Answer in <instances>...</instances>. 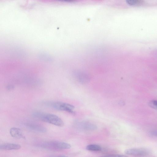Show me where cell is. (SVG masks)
I'll return each mask as SVG.
<instances>
[{
  "label": "cell",
  "mask_w": 157,
  "mask_h": 157,
  "mask_svg": "<svg viewBox=\"0 0 157 157\" xmlns=\"http://www.w3.org/2000/svg\"><path fill=\"white\" fill-rule=\"evenodd\" d=\"M74 75L76 80L82 84H85L87 83L90 81L89 76L85 73L77 71L74 73Z\"/></svg>",
  "instance_id": "obj_6"
},
{
  "label": "cell",
  "mask_w": 157,
  "mask_h": 157,
  "mask_svg": "<svg viewBox=\"0 0 157 157\" xmlns=\"http://www.w3.org/2000/svg\"><path fill=\"white\" fill-rule=\"evenodd\" d=\"M86 150L91 151H99L101 150V147L97 144H90L86 147Z\"/></svg>",
  "instance_id": "obj_10"
},
{
  "label": "cell",
  "mask_w": 157,
  "mask_h": 157,
  "mask_svg": "<svg viewBox=\"0 0 157 157\" xmlns=\"http://www.w3.org/2000/svg\"><path fill=\"white\" fill-rule=\"evenodd\" d=\"M151 134L156 137H157V130L152 131L150 132Z\"/></svg>",
  "instance_id": "obj_14"
},
{
  "label": "cell",
  "mask_w": 157,
  "mask_h": 157,
  "mask_svg": "<svg viewBox=\"0 0 157 157\" xmlns=\"http://www.w3.org/2000/svg\"><path fill=\"white\" fill-rule=\"evenodd\" d=\"M149 105L151 108L157 110V100H152L149 102Z\"/></svg>",
  "instance_id": "obj_11"
},
{
  "label": "cell",
  "mask_w": 157,
  "mask_h": 157,
  "mask_svg": "<svg viewBox=\"0 0 157 157\" xmlns=\"http://www.w3.org/2000/svg\"><path fill=\"white\" fill-rule=\"evenodd\" d=\"M46 146L58 149H65L70 148L71 146L70 144L62 142L52 141L45 144Z\"/></svg>",
  "instance_id": "obj_4"
},
{
  "label": "cell",
  "mask_w": 157,
  "mask_h": 157,
  "mask_svg": "<svg viewBox=\"0 0 157 157\" xmlns=\"http://www.w3.org/2000/svg\"><path fill=\"white\" fill-rule=\"evenodd\" d=\"M21 147V146L18 144L12 143H5L0 145L1 149L4 150H17Z\"/></svg>",
  "instance_id": "obj_8"
},
{
  "label": "cell",
  "mask_w": 157,
  "mask_h": 157,
  "mask_svg": "<svg viewBox=\"0 0 157 157\" xmlns=\"http://www.w3.org/2000/svg\"><path fill=\"white\" fill-rule=\"evenodd\" d=\"M75 125L78 128L86 131L94 130L97 128L95 124L87 121L77 122Z\"/></svg>",
  "instance_id": "obj_5"
},
{
  "label": "cell",
  "mask_w": 157,
  "mask_h": 157,
  "mask_svg": "<svg viewBox=\"0 0 157 157\" xmlns=\"http://www.w3.org/2000/svg\"><path fill=\"white\" fill-rule=\"evenodd\" d=\"M125 153L134 157H146L149 154V151L143 148H129L125 151Z\"/></svg>",
  "instance_id": "obj_3"
},
{
  "label": "cell",
  "mask_w": 157,
  "mask_h": 157,
  "mask_svg": "<svg viewBox=\"0 0 157 157\" xmlns=\"http://www.w3.org/2000/svg\"><path fill=\"white\" fill-rule=\"evenodd\" d=\"M32 116L45 122L59 127L64 125L62 120L57 115L40 112H35L32 114Z\"/></svg>",
  "instance_id": "obj_1"
},
{
  "label": "cell",
  "mask_w": 157,
  "mask_h": 157,
  "mask_svg": "<svg viewBox=\"0 0 157 157\" xmlns=\"http://www.w3.org/2000/svg\"><path fill=\"white\" fill-rule=\"evenodd\" d=\"M25 125L29 129L34 131L44 132H46V128L43 126L32 123L26 124Z\"/></svg>",
  "instance_id": "obj_7"
},
{
  "label": "cell",
  "mask_w": 157,
  "mask_h": 157,
  "mask_svg": "<svg viewBox=\"0 0 157 157\" xmlns=\"http://www.w3.org/2000/svg\"><path fill=\"white\" fill-rule=\"evenodd\" d=\"M46 104L56 109L64 111L73 115L75 114L73 111L75 107L71 104L59 101L48 102Z\"/></svg>",
  "instance_id": "obj_2"
},
{
  "label": "cell",
  "mask_w": 157,
  "mask_h": 157,
  "mask_svg": "<svg viewBox=\"0 0 157 157\" xmlns=\"http://www.w3.org/2000/svg\"><path fill=\"white\" fill-rule=\"evenodd\" d=\"M127 3L130 5H138L140 3V2L138 0H127Z\"/></svg>",
  "instance_id": "obj_12"
},
{
  "label": "cell",
  "mask_w": 157,
  "mask_h": 157,
  "mask_svg": "<svg viewBox=\"0 0 157 157\" xmlns=\"http://www.w3.org/2000/svg\"><path fill=\"white\" fill-rule=\"evenodd\" d=\"M101 157H129V156L123 155L120 154H111L102 156Z\"/></svg>",
  "instance_id": "obj_13"
},
{
  "label": "cell",
  "mask_w": 157,
  "mask_h": 157,
  "mask_svg": "<svg viewBox=\"0 0 157 157\" xmlns=\"http://www.w3.org/2000/svg\"><path fill=\"white\" fill-rule=\"evenodd\" d=\"M14 88V86L11 85H9L6 86V88L8 90H12Z\"/></svg>",
  "instance_id": "obj_15"
},
{
  "label": "cell",
  "mask_w": 157,
  "mask_h": 157,
  "mask_svg": "<svg viewBox=\"0 0 157 157\" xmlns=\"http://www.w3.org/2000/svg\"><path fill=\"white\" fill-rule=\"evenodd\" d=\"M10 133L13 137L17 138H24L25 137L19 128H12L10 130Z\"/></svg>",
  "instance_id": "obj_9"
},
{
  "label": "cell",
  "mask_w": 157,
  "mask_h": 157,
  "mask_svg": "<svg viewBox=\"0 0 157 157\" xmlns=\"http://www.w3.org/2000/svg\"><path fill=\"white\" fill-rule=\"evenodd\" d=\"M56 157H67V156H59Z\"/></svg>",
  "instance_id": "obj_16"
}]
</instances>
